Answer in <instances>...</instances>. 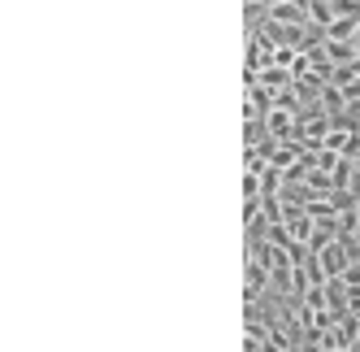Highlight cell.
Wrapping results in <instances>:
<instances>
[{"mask_svg": "<svg viewBox=\"0 0 360 352\" xmlns=\"http://www.w3.org/2000/svg\"><path fill=\"white\" fill-rule=\"evenodd\" d=\"M269 22L287 31H313L308 27V0H278V5H269Z\"/></svg>", "mask_w": 360, "mask_h": 352, "instance_id": "obj_1", "label": "cell"}]
</instances>
